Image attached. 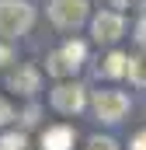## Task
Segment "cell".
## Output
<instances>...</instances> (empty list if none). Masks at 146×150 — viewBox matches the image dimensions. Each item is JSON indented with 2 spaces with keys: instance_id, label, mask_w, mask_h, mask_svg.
I'll return each instance as SVG.
<instances>
[{
  "instance_id": "5b68a950",
  "label": "cell",
  "mask_w": 146,
  "mask_h": 150,
  "mask_svg": "<svg viewBox=\"0 0 146 150\" xmlns=\"http://www.w3.org/2000/svg\"><path fill=\"white\" fill-rule=\"evenodd\" d=\"M125 35V14L122 11H98L91 14V38L98 45H115L118 38Z\"/></svg>"
},
{
  "instance_id": "7a4b0ae2",
  "label": "cell",
  "mask_w": 146,
  "mask_h": 150,
  "mask_svg": "<svg viewBox=\"0 0 146 150\" xmlns=\"http://www.w3.org/2000/svg\"><path fill=\"white\" fill-rule=\"evenodd\" d=\"M49 105H52V112L59 115H80L87 105H91V94H87V87L80 84V80H56V87L49 91Z\"/></svg>"
},
{
  "instance_id": "ac0fdd59",
  "label": "cell",
  "mask_w": 146,
  "mask_h": 150,
  "mask_svg": "<svg viewBox=\"0 0 146 150\" xmlns=\"http://www.w3.org/2000/svg\"><path fill=\"white\" fill-rule=\"evenodd\" d=\"M129 150H146V129H139V133L129 136Z\"/></svg>"
},
{
  "instance_id": "52a82bcc",
  "label": "cell",
  "mask_w": 146,
  "mask_h": 150,
  "mask_svg": "<svg viewBox=\"0 0 146 150\" xmlns=\"http://www.w3.org/2000/svg\"><path fill=\"white\" fill-rule=\"evenodd\" d=\"M73 143H77V129L66 122H52L38 136V150H73Z\"/></svg>"
},
{
  "instance_id": "d6986e66",
  "label": "cell",
  "mask_w": 146,
  "mask_h": 150,
  "mask_svg": "<svg viewBox=\"0 0 146 150\" xmlns=\"http://www.w3.org/2000/svg\"><path fill=\"white\" fill-rule=\"evenodd\" d=\"M125 4H129V0H111V7H115V11H125Z\"/></svg>"
},
{
  "instance_id": "8fae6325",
  "label": "cell",
  "mask_w": 146,
  "mask_h": 150,
  "mask_svg": "<svg viewBox=\"0 0 146 150\" xmlns=\"http://www.w3.org/2000/svg\"><path fill=\"white\" fill-rule=\"evenodd\" d=\"M0 150H28V133L25 129H4L0 133Z\"/></svg>"
},
{
  "instance_id": "3957f363",
  "label": "cell",
  "mask_w": 146,
  "mask_h": 150,
  "mask_svg": "<svg viewBox=\"0 0 146 150\" xmlns=\"http://www.w3.org/2000/svg\"><path fill=\"white\" fill-rule=\"evenodd\" d=\"M45 14L59 32H77L91 21V0H49Z\"/></svg>"
},
{
  "instance_id": "ba28073f",
  "label": "cell",
  "mask_w": 146,
  "mask_h": 150,
  "mask_svg": "<svg viewBox=\"0 0 146 150\" xmlns=\"http://www.w3.org/2000/svg\"><path fill=\"white\" fill-rule=\"evenodd\" d=\"M77 70H80V63H73L70 56L63 52V45H59V49H52V52L45 56V74L52 77V80H66V77H77Z\"/></svg>"
},
{
  "instance_id": "5bb4252c",
  "label": "cell",
  "mask_w": 146,
  "mask_h": 150,
  "mask_svg": "<svg viewBox=\"0 0 146 150\" xmlns=\"http://www.w3.org/2000/svg\"><path fill=\"white\" fill-rule=\"evenodd\" d=\"M84 150H122V147H118V140H111V136H101V133H98V136H91V140L84 143Z\"/></svg>"
},
{
  "instance_id": "9a60e30c",
  "label": "cell",
  "mask_w": 146,
  "mask_h": 150,
  "mask_svg": "<svg viewBox=\"0 0 146 150\" xmlns=\"http://www.w3.org/2000/svg\"><path fill=\"white\" fill-rule=\"evenodd\" d=\"M14 119H18V112H14V105H11V101H7V98L0 94V129H7V126H11Z\"/></svg>"
},
{
  "instance_id": "6da1fadb",
  "label": "cell",
  "mask_w": 146,
  "mask_h": 150,
  "mask_svg": "<svg viewBox=\"0 0 146 150\" xmlns=\"http://www.w3.org/2000/svg\"><path fill=\"white\" fill-rule=\"evenodd\" d=\"M35 21H38L35 4H28V0H0V38L18 42L35 28Z\"/></svg>"
},
{
  "instance_id": "7c38bea8",
  "label": "cell",
  "mask_w": 146,
  "mask_h": 150,
  "mask_svg": "<svg viewBox=\"0 0 146 150\" xmlns=\"http://www.w3.org/2000/svg\"><path fill=\"white\" fill-rule=\"evenodd\" d=\"M63 52L70 56L73 63L84 67V59H87V42H80V38H66V42H63Z\"/></svg>"
},
{
  "instance_id": "9c48e42d",
  "label": "cell",
  "mask_w": 146,
  "mask_h": 150,
  "mask_svg": "<svg viewBox=\"0 0 146 150\" xmlns=\"http://www.w3.org/2000/svg\"><path fill=\"white\" fill-rule=\"evenodd\" d=\"M125 67H129V52L111 49L108 56L98 63V77H105V80H118V77H125Z\"/></svg>"
},
{
  "instance_id": "30bf717a",
  "label": "cell",
  "mask_w": 146,
  "mask_h": 150,
  "mask_svg": "<svg viewBox=\"0 0 146 150\" xmlns=\"http://www.w3.org/2000/svg\"><path fill=\"white\" fill-rule=\"evenodd\" d=\"M125 77H129V84H136V87H146V49H139L136 56H129Z\"/></svg>"
},
{
  "instance_id": "4fadbf2b",
  "label": "cell",
  "mask_w": 146,
  "mask_h": 150,
  "mask_svg": "<svg viewBox=\"0 0 146 150\" xmlns=\"http://www.w3.org/2000/svg\"><path fill=\"white\" fill-rule=\"evenodd\" d=\"M14 63H18V52H14V42L0 38V70H11Z\"/></svg>"
},
{
  "instance_id": "ffe728a7",
  "label": "cell",
  "mask_w": 146,
  "mask_h": 150,
  "mask_svg": "<svg viewBox=\"0 0 146 150\" xmlns=\"http://www.w3.org/2000/svg\"><path fill=\"white\" fill-rule=\"evenodd\" d=\"M139 11H143V14H146V0H143V7H139Z\"/></svg>"
},
{
  "instance_id": "8992f818",
  "label": "cell",
  "mask_w": 146,
  "mask_h": 150,
  "mask_svg": "<svg viewBox=\"0 0 146 150\" xmlns=\"http://www.w3.org/2000/svg\"><path fill=\"white\" fill-rule=\"evenodd\" d=\"M7 91L18 98H35L42 91V70L35 63H18L7 70Z\"/></svg>"
},
{
  "instance_id": "2e32d148",
  "label": "cell",
  "mask_w": 146,
  "mask_h": 150,
  "mask_svg": "<svg viewBox=\"0 0 146 150\" xmlns=\"http://www.w3.org/2000/svg\"><path fill=\"white\" fill-rule=\"evenodd\" d=\"M18 119H21V126H25V129H28V126H38V105H28Z\"/></svg>"
},
{
  "instance_id": "e0dca14e",
  "label": "cell",
  "mask_w": 146,
  "mask_h": 150,
  "mask_svg": "<svg viewBox=\"0 0 146 150\" xmlns=\"http://www.w3.org/2000/svg\"><path fill=\"white\" fill-rule=\"evenodd\" d=\"M132 38H136V45H139V49H146V14L136 21V35H132Z\"/></svg>"
},
{
  "instance_id": "277c9868",
  "label": "cell",
  "mask_w": 146,
  "mask_h": 150,
  "mask_svg": "<svg viewBox=\"0 0 146 150\" xmlns=\"http://www.w3.org/2000/svg\"><path fill=\"white\" fill-rule=\"evenodd\" d=\"M91 108H94V119L105 122V126H118L129 108H132V98L125 91H94L91 94Z\"/></svg>"
}]
</instances>
